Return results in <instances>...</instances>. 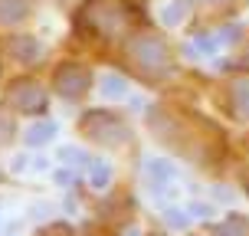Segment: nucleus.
I'll return each instance as SVG.
<instances>
[{"instance_id": "5", "label": "nucleus", "mask_w": 249, "mask_h": 236, "mask_svg": "<svg viewBox=\"0 0 249 236\" xmlns=\"http://www.w3.org/2000/svg\"><path fill=\"white\" fill-rule=\"evenodd\" d=\"M7 50H10L13 59H20V62H36V59H43V43H39L36 36H26V33L10 36V39H7Z\"/></svg>"}, {"instance_id": "21", "label": "nucleus", "mask_w": 249, "mask_h": 236, "mask_svg": "<svg viewBox=\"0 0 249 236\" xmlns=\"http://www.w3.org/2000/svg\"><path fill=\"white\" fill-rule=\"evenodd\" d=\"M30 167H33V171H46V167H50V161H46V158H33V161H30Z\"/></svg>"}, {"instance_id": "10", "label": "nucleus", "mask_w": 249, "mask_h": 236, "mask_svg": "<svg viewBox=\"0 0 249 236\" xmlns=\"http://www.w3.org/2000/svg\"><path fill=\"white\" fill-rule=\"evenodd\" d=\"M89 184L95 187V190H105V187L112 184V164L108 161H89Z\"/></svg>"}, {"instance_id": "8", "label": "nucleus", "mask_w": 249, "mask_h": 236, "mask_svg": "<svg viewBox=\"0 0 249 236\" xmlns=\"http://www.w3.org/2000/svg\"><path fill=\"white\" fill-rule=\"evenodd\" d=\"M144 174L148 181H164V184H171L177 177V167L171 161H164V158H144Z\"/></svg>"}, {"instance_id": "3", "label": "nucleus", "mask_w": 249, "mask_h": 236, "mask_svg": "<svg viewBox=\"0 0 249 236\" xmlns=\"http://www.w3.org/2000/svg\"><path fill=\"white\" fill-rule=\"evenodd\" d=\"M89 86H92V73H89L86 66H79V62H62L53 73V89L69 102L82 99L89 92Z\"/></svg>"}, {"instance_id": "13", "label": "nucleus", "mask_w": 249, "mask_h": 236, "mask_svg": "<svg viewBox=\"0 0 249 236\" xmlns=\"http://www.w3.org/2000/svg\"><path fill=\"white\" fill-rule=\"evenodd\" d=\"M220 46H223V43H220L216 33H200V36L194 39V53H197V56H200V53H203V56H213Z\"/></svg>"}, {"instance_id": "17", "label": "nucleus", "mask_w": 249, "mask_h": 236, "mask_svg": "<svg viewBox=\"0 0 249 236\" xmlns=\"http://www.w3.org/2000/svg\"><path fill=\"white\" fill-rule=\"evenodd\" d=\"M187 210H190V217H197V220H210L213 217V203H200V200H194Z\"/></svg>"}, {"instance_id": "4", "label": "nucleus", "mask_w": 249, "mask_h": 236, "mask_svg": "<svg viewBox=\"0 0 249 236\" xmlns=\"http://www.w3.org/2000/svg\"><path fill=\"white\" fill-rule=\"evenodd\" d=\"M10 105L20 109V112H30V115H43L46 105H50V95H46V89L39 86V82L20 79V82L10 86Z\"/></svg>"}, {"instance_id": "20", "label": "nucleus", "mask_w": 249, "mask_h": 236, "mask_svg": "<svg viewBox=\"0 0 249 236\" xmlns=\"http://www.w3.org/2000/svg\"><path fill=\"white\" fill-rule=\"evenodd\" d=\"M26 167H30V158H26V154H17V161H13V171H17V174H23Z\"/></svg>"}, {"instance_id": "6", "label": "nucleus", "mask_w": 249, "mask_h": 236, "mask_svg": "<svg viewBox=\"0 0 249 236\" xmlns=\"http://www.w3.org/2000/svg\"><path fill=\"white\" fill-rule=\"evenodd\" d=\"M53 138H56V122L43 118V122H36V125H30V128H26L23 141L30 145V148H43V145H50Z\"/></svg>"}, {"instance_id": "16", "label": "nucleus", "mask_w": 249, "mask_h": 236, "mask_svg": "<svg viewBox=\"0 0 249 236\" xmlns=\"http://www.w3.org/2000/svg\"><path fill=\"white\" fill-rule=\"evenodd\" d=\"M239 220H243V217H236V213H233V217H226V220H223L220 226H216L213 233H216V236H243V233L236 230V226H239Z\"/></svg>"}, {"instance_id": "7", "label": "nucleus", "mask_w": 249, "mask_h": 236, "mask_svg": "<svg viewBox=\"0 0 249 236\" xmlns=\"http://www.w3.org/2000/svg\"><path fill=\"white\" fill-rule=\"evenodd\" d=\"M26 0H0V26H17L26 20Z\"/></svg>"}, {"instance_id": "22", "label": "nucleus", "mask_w": 249, "mask_h": 236, "mask_svg": "<svg viewBox=\"0 0 249 236\" xmlns=\"http://www.w3.org/2000/svg\"><path fill=\"white\" fill-rule=\"evenodd\" d=\"M124 236H141V230H138V226H128V230H124Z\"/></svg>"}, {"instance_id": "19", "label": "nucleus", "mask_w": 249, "mask_h": 236, "mask_svg": "<svg viewBox=\"0 0 249 236\" xmlns=\"http://www.w3.org/2000/svg\"><path fill=\"white\" fill-rule=\"evenodd\" d=\"M53 181H56V184H59V187H72L75 174H72V171H69V167H66V171H56V174H53Z\"/></svg>"}, {"instance_id": "14", "label": "nucleus", "mask_w": 249, "mask_h": 236, "mask_svg": "<svg viewBox=\"0 0 249 236\" xmlns=\"http://www.w3.org/2000/svg\"><path fill=\"white\" fill-rule=\"evenodd\" d=\"M161 213H164V220H167L171 226H177V230H184V226L190 223V213H184L180 207H164Z\"/></svg>"}, {"instance_id": "2", "label": "nucleus", "mask_w": 249, "mask_h": 236, "mask_svg": "<svg viewBox=\"0 0 249 236\" xmlns=\"http://www.w3.org/2000/svg\"><path fill=\"white\" fill-rule=\"evenodd\" d=\"M128 56H131L144 73H167V66H171L167 46H164L158 36H135L128 43Z\"/></svg>"}, {"instance_id": "1", "label": "nucleus", "mask_w": 249, "mask_h": 236, "mask_svg": "<svg viewBox=\"0 0 249 236\" xmlns=\"http://www.w3.org/2000/svg\"><path fill=\"white\" fill-rule=\"evenodd\" d=\"M82 131H86L92 141H99L105 148H115V145H124L128 141V128L115 112L108 109H95V112L82 115Z\"/></svg>"}, {"instance_id": "18", "label": "nucleus", "mask_w": 249, "mask_h": 236, "mask_svg": "<svg viewBox=\"0 0 249 236\" xmlns=\"http://www.w3.org/2000/svg\"><path fill=\"white\" fill-rule=\"evenodd\" d=\"M239 33H243V30H239V23H230V26H223V30H216V36H220V43H236L239 39Z\"/></svg>"}, {"instance_id": "23", "label": "nucleus", "mask_w": 249, "mask_h": 236, "mask_svg": "<svg viewBox=\"0 0 249 236\" xmlns=\"http://www.w3.org/2000/svg\"><path fill=\"white\" fill-rule=\"evenodd\" d=\"M0 177H3V171H0Z\"/></svg>"}, {"instance_id": "9", "label": "nucleus", "mask_w": 249, "mask_h": 236, "mask_svg": "<svg viewBox=\"0 0 249 236\" xmlns=\"http://www.w3.org/2000/svg\"><path fill=\"white\" fill-rule=\"evenodd\" d=\"M99 89H102V99H108V102L124 99L128 95V79H122L118 73H108V75H102Z\"/></svg>"}, {"instance_id": "12", "label": "nucleus", "mask_w": 249, "mask_h": 236, "mask_svg": "<svg viewBox=\"0 0 249 236\" xmlns=\"http://www.w3.org/2000/svg\"><path fill=\"white\" fill-rule=\"evenodd\" d=\"M59 161L66 164V167H89V158L82 148H72V145H66V148H59Z\"/></svg>"}, {"instance_id": "11", "label": "nucleus", "mask_w": 249, "mask_h": 236, "mask_svg": "<svg viewBox=\"0 0 249 236\" xmlns=\"http://www.w3.org/2000/svg\"><path fill=\"white\" fill-rule=\"evenodd\" d=\"M233 102H236L239 118H249V79H236L233 82Z\"/></svg>"}, {"instance_id": "15", "label": "nucleus", "mask_w": 249, "mask_h": 236, "mask_svg": "<svg viewBox=\"0 0 249 236\" xmlns=\"http://www.w3.org/2000/svg\"><path fill=\"white\" fill-rule=\"evenodd\" d=\"M161 20L167 26H177L180 20H184V0H177V3H171V7H164L161 10Z\"/></svg>"}]
</instances>
